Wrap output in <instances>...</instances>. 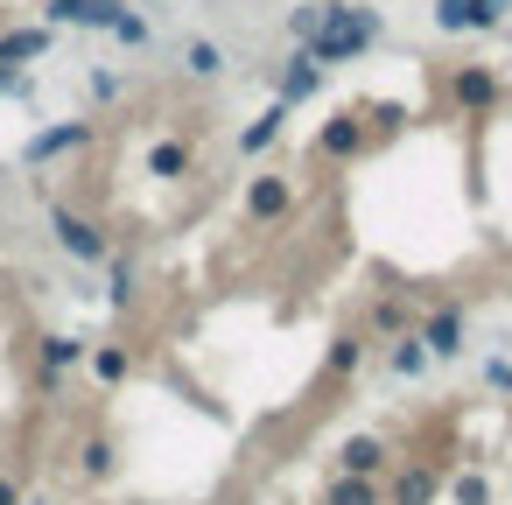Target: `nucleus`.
<instances>
[{"mask_svg": "<svg viewBox=\"0 0 512 505\" xmlns=\"http://www.w3.org/2000/svg\"><path fill=\"white\" fill-rule=\"evenodd\" d=\"M323 22H330V0H302V8H288V43L309 50L323 36Z\"/></svg>", "mask_w": 512, "mask_h": 505, "instance_id": "f3484780", "label": "nucleus"}, {"mask_svg": "<svg viewBox=\"0 0 512 505\" xmlns=\"http://www.w3.org/2000/svg\"><path fill=\"white\" fill-rule=\"evenodd\" d=\"M435 491H442L435 463H407V470L393 477V505H435Z\"/></svg>", "mask_w": 512, "mask_h": 505, "instance_id": "f8f14e48", "label": "nucleus"}, {"mask_svg": "<svg viewBox=\"0 0 512 505\" xmlns=\"http://www.w3.org/2000/svg\"><path fill=\"white\" fill-rule=\"evenodd\" d=\"M449 505H491L484 470H456V477H449Z\"/></svg>", "mask_w": 512, "mask_h": 505, "instance_id": "393cba45", "label": "nucleus"}, {"mask_svg": "<svg viewBox=\"0 0 512 505\" xmlns=\"http://www.w3.org/2000/svg\"><path fill=\"white\" fill-rule=\"evenodd\" d=\"M190 162H197L190 141H155V148H148V176H162V183H183Z\"/></svg>", "mask_w": 512, "mask_h": 505, "instance_id": "dca6fc26", "label": "nucleus"}, {"mask_svg": "<svg viewBox=\"0 0 512 505\" xmlns=\"http://www.w3.org/2000/svg\"><path fill=\"white\" fill-rule=\"evenodd\" d=\"M365 141H372V134H365V113H351V106H344V113H330V120H323L316 155H323V162H351V155H365Z\"/></svg>", "mask_w": 512, "mask_h": 505, "instance_id": "423d86ee", "label": "nucleus"}, {"mask_svg": "<svg viewBox=\"0 0 512 505\" xmlns=\"http://www.w3.org/2000/svg\"><path fill=\"white\" fill-rule=\"evenodd\" d=\"M386 365H393L400 379H414V372H428V344H421L414 330H400V337H393V351H386Z\"/></svg>", "mask_w": 512, "mask_h": 505, "instance_id": "412c9836", "label": "nucleus"}, {"mask_svg": "<svg viewBox=\"0 0 512 505\" xmlns=\"http://www.w3.org/2000/svg\"><path fill=\"white\" fill-rule=\"evenodd\" d=\"M92 358V372H99V386H120L127 372H134V358H127V344H99V351H85Z\"/></svg>", "mask_w": 512, "mask_h": 505, "instance_id": "4be33fe9", "label": "nucleus"}, {"mask_svg": "<svg viewBox=\"0 0 512 505\" xmlns=\"http://www.w3.org/2000/svg\"><path fill=\"white\" fill-rule=\"evenodd\" d=\"M36 358H43V386L57 393V379H64L71 365H85V344H78V337H43Z\"/></svg>", "mask_w": 512, "mask_h": 505, "instance_id": "9b49d317", "label": "nucleus"}, {"mask_svg": "<svg viewBox=\"0 0 512 505\" xmlns=\"http://www.w3.org/2000/svg\"><path fill=\"white\" fill-rule=\"evenodd\" d=\"M183 71H190L197 85H211V78L225 71V50H218V43H204V36H197V43H183Z\"/></svg>", "mask_w": 512, "mask_h": 505, "instance_id": "6ab92c4d", "label": "nucleus"}, {"mask_svg": "<svg viewBox=\"0 0 512 505\" xmlns=\"http://www.w3.org/2000/svg\"><path fill=\"white\" fill-rule=\"evenodd\" d=\"M288 113H295V106H281V99H274V106H267V113H260V120H253L246 134H239V155H267V148L281 141V127H288Z\"/></svg>", "mask_w": 512, "mask_h": 505, "instance_id": "4468645a", "label": "nucleus"}, {"mask_svg": "<svg viewBox=\"0 0 512 505\" xmlns=\"http://www.w3.org/2000/svg\"><path fill=\"white\" fill-rule=\"evenodd\" d=\"M113 36H120V43H127V50H141V43H148V22H141V15H134V8H127V15H120V22H113Z\"/></svg>", "mask_w": 512, "mask_h": 505, "instance_id": "bb28decb", "label": "nucleus"}, {"mask_svg": "<svg viewBox=\"0 0 512 505\" xmlns=\"http://www.w3.org/2000/svg\"><path fill=\"white\" fill-rule=\"evenodd\" d=\"M78 148H92V120H57V127L29 134L22 162H29V169H43V162H57V155H78Z\"/></svg>", "mask_w": 512, "mask_h": 505, "instance_id": "39448f33", "label": "nucleus"}, {"mask_svg": "<svg viewBox=\"0 0 512 505\" xmlns=\"http://www.w3.org/2000/svg\"><path fill=\"white\" fill-rule=\"evenodd\" d=\"M134 288H141L134 260H127V253H106V295H113V309H127V302H134Z\"/></svg>", "mask_w": 512, "mask_h": 505, "instance_id": "aec40b11", "label": "nucleus"}, {"mask_svg": "<svg viewBox=\"0 0 512 505\" xmlns=\"http://www.w3.org/2000/svg\"><path fill=\"white\" fill-rule=\"evenodd\" d=\"M400 323H407V309H400V295H386V302L372 309V330H386V337H400Z\"/></svg>", "mask_w": 512, "mask_h": 505, "instance_id": "a878e982", "label": "nucleus"}, {"mask_svg": "<svg viewBox=\"0 0 512 505\" xmlns=\"http://www.w3.org/2000/svg\"><path fill=\"white\" fill-rule=\"evenodd\" d=\"M414 337L428 344V358H456V351H463V309H456V302H442Z\"/></svg>", "mask_w": 512, "mask_h": 505, "instance_id": "9d476101", "label": "nucleus"}, {"mask_svg": "<svg viewBox=\"0 0 512 505\" xmlns=\"http://www.w3.org/2000/svg\"><path fill=\"white\" fill-rule=\"evenodd\" d=\"M113 470H120V449H113V435H85V442H78V477L106 484Z\"/></svg>", "mask_w": 512, "mask_h": 505, "instance_id": "2eb2a0df", "label": "nucleus"}, {"mask_svg": "<svg viewBox=\"0 0 512 505\" xmlns=\"http://www.w3.org/2000/svg\"><path fill=\"white\" fill-rule=\"evenodd\" d=\"M337 463H344L351 477H379V463H386V449H379V435H351V442L337 449Z\"/></svg>", "mask_w": 512, "mask_h": 505, "instance_id": "a211bd4d", "label": "nucleus"}, {"mask_svg": "<svg viewBox=\"0 0 512 505\" xmlns=\"http://www.w3.org/2000/svg\"><path fill=\"white\" fill-rule=\"evenodd\" d=\"M330 505H379V484H372V477H351V470H337V484H330Z\"/></svg>", "mask_w": 512, "mask_h": 505, "instance_id": "b1692460", "label": "nucleus"}, {"mask_svg": "<svg viewBox=\"0 0 512 505\" xmlns=\"http://www.w3.org/2000/svg\"><path fill=\"white\" fill-rule=\"evenodd\" d=\"M22 505H50V498H22Z\"/></svg>", "mask_w": 512, "mask_h": 505, "instance_id": "2f4dec72", "label": "nucleus"}, {"mask_svg": "<svg viewBox=\"0 0 512 505\" xmlns=\"http://www.w3.org/2000/svg\"><path fill=\"white\" fill-rule=\"evenodd\" d=\"M288 211H295V183L288 176H253L246 183V218L253 225H281Z\"/></svg>", "mask_w": 512, "mask_h": 505, "instance_id": "0eeeda50", "label": "nucleus"}, {"mask_svg": "<svg viewBox=\"0 0 512 505\" xmlns=\"http://www.w3.org/2000/svg\"><path fill=\"white\" fill-rule=\"evenodd\" d=\"M50 232H57V246H64L71 260H85V267H99V260L113 253V232H106L99 218L71 211V204H50Z\"/></svg>", "mask_w": 512, "mask_h": 505, "instance_id": "f03ea898", "label": "nucleus"}, {"mask_svg": "<svg viewBox=\"0 0 512 505\" xmlns=\"http://www.w3.org/2000/svg\"><path fill=\"white\" fill-rule=\"evenodd\" d=\"M512 15V0H435V29L442 36H484Z\"/></svg>", "mask_w": 512, "mask_h": 505, "instance_id": "7ed1b4c3", "label": "nucleus"}, {"mask_svg": "<svg viewBox=\"0 0 512 505\" xmlns=\"http://www.w3.org/2000/svg\"><path fill=\"white\" fill-rule=\"evenodd\" d=\"M372 43H379V8H358V0H330V22H323V36L309 43V57H316L323 71H337V64H358Z\"/></svg>", "mask_w": 512, "mask_h": 505, "instance_id": "f257e3e1", "label": "nucleus"}, {"mask_svg": "<svg viewBox=\"0 0 512 505\" xmlns=\"http://www.w3.org/2000/svg\"><path fill=\"white\" fill-rule=\"evenodd\" d=\"M484 379H491L498 393H512V365H505V358H491V365H484Z\"/></svg>", "mask_w": 512, "mask_h": 505, "instance_id": "c85d7f7f", "label": "nucleus"}, {"mask_svg": "<svg viewBox=\"0 0 512 505\" xmlns=\"http://www.w3.org/2000/svg\"><path fill=\"white\" fill-rule=\"evenodd\" d=\"M120 15H127V0H43V22L50 29H106L113 36Z\"/></svg>", "mask_w": 512, "mask_h": 505, "instance_id": "20e7f679", "label": "nucleus"}, {"mask_svg": "<svg viewBox=\"0 0 512 505\" xmlns=\"http://www.w3.org/2000/svg\"><path fill=\"white\" fill-rule=\"evenodd\" d=\"M50 22L43 29H8V36H0V64H36V57H50Z\"/></svg>", "mask_w": 512, "mask_h": 505, "instance_id": "ddd939ff", "label": "nucleus"}, {"mask_svg": "<svg viewBox=\"0 0 512 505\" xmlns=\"http://www.w3.org/2000/svg\"><path fill=\"white\" fill-rule=\"evenodd\" d=\"M0 505H22V477H8V470H0Z\"/></svg>", "mask_w": 512, "mask_h": 505, "instance_id": "7c9ffc66", "label": "nucleus"}, {"mask_svg": "<svg viewBox=\"0 0 512 505\" xmlns=\"http://www.w3.org/2000/svg\"><path fill=\"white\" fill-rule=\"evenodd\" d=\"M316 85H323V64H316L309 50H295V57L281 64V78H274V99H281V106H302V99H316Z\"/></svg>", "mask_w": 512, "mask_h": 505, "instance_id": "1a4fd4ad", "label": "nucleus"}, {"mask_svg": "<svg viewBox=\"0 0 512 505\" xmlns=\"http://www.w3.org/2000/svg\"><path fill=\"white\" fill-rule=\"evenodd\" d=\"M92 99H120V78L113 71H92Z\"/></svg>", "mask_w": 512, "mask_h": 505, "instance_id": "cd10ccee", "label": "nucleus"}, {"mask_svg": "<svg viewBox=\"0 0 512 505\" xmlns=\"http://www.w3.org/2000/svg\"><path fill=\"white\" fill-rule=\"evenodd\" d=\"M22 92V64H0V99H15Z\"/></svg>", "mask_w": 512, "mask_h": 505, "instance_id": "c756f323", "label": "nucleus"}, {"mask_svg": "<svg viewBox=\"0 0 512 505\" xmlns=\"http://www.w3.org/2000/svg\"><path fill=\"white\" fill-rule=\"evenodd\" d=\"M358 365H365V344H358L351 330H344V337H330V358H323V372H330V379H344V372H358Z\"/></svg>", "mask_w": 512, "mask_h": 505, "instance_id": "5701e85b", "label": "nucleus"}, {"mask_svg": "<svg viewBox=\"0 0 512 505\" xmlns=\"http://www.w3.org/2000/svg\"><path fill=\"white\" fill-rule=\"evenodd\" d=\"M449 99H456L463 113H491V106H498V78H491L484 64H456V71H449Z\"/></svg>", "mask_w": 512, "mask_h": 505, "instance_id": "6e6552de", "label": "nucleus"}]
</instances>
